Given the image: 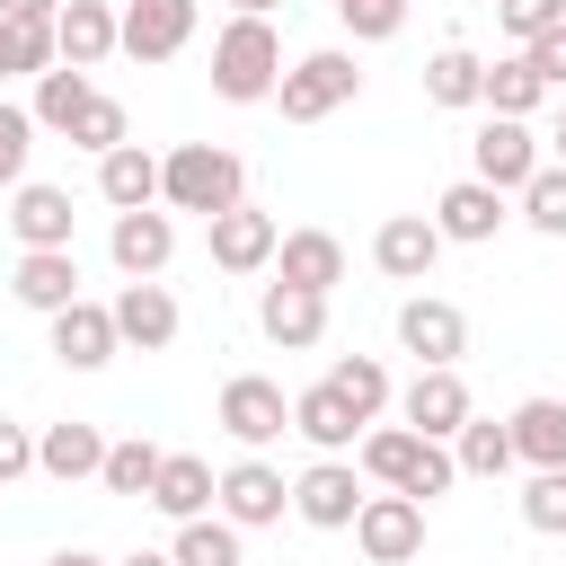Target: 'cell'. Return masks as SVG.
Returning <instances> with one entry per match:
<instances>
[{"label":"cell","mask_w":566,"mask_h":566,"mask_svg":"<svg viewBox=\"0 0 566 566\" xmlns=\"http://www.w3.org/2000/svg\"><path fill=\"white\" fill-rule=\"evenodd\" d=\"M195 0H124V53L133 62H177L195 44Z\"/></svg>","instance_id":"15"},{"label":"cell","mask_w":566,"mask_h":566,"mask_svg":"<svg viewBox=\"0 0 566 566\" xmlns=\"http://www.w3.org/2000/svg\"><path fill=\"white\" fill-rule=\"evenodd\" d=\"M398 416L416 424V433H433V442H451L469 416H478V398H469V380H460V363H416V380L398 389Z\"/></svg>","instance_id":"6"},{"label":"cell","mask_w":566,"mask_h":566,"mask_svg":"<svg viewBox=\"0 0 566 566\" xmlns=\"http://www.w3.org/2000/svg\"><path fill=\"white\" fill-rule=\"evenodd\" d=\"M106 310H115V336H124L133 354H159V345H177V301H168V283H159V274L124 283Z\"/></svg>","instance_id":"18"},{"label":"cell","mask_w":566,"mask_h":566,"mask_svg":"<svg viewBox=\"0 0 566 566\" xmlns=\"http://www.w3.org/2000/svg\"><path fill=\"white\" fill-rule=\"evenodd\" d=\"M354 88H363V71H354V53H301L292 71H283V88H274V106H283V124H327L336 106H354Z\"/></svg>","instance_id":"4"},{"label":"cell","mask_w":566,"mask_h":566,"mask_svg":"<svg viewBox=\"0 0 566 566\" xmlns=\"http://www.w3.org/2000/svg\"><path fill=\"white\" fill-rule=\"evenodd\" d=\"M522 522H531L539 539H566V469H531V486H522Z\"/></svg>","instance_id":"39"},{"label":"cell","mask_w":566,"mask_h":566,"mask_svg":"<svg viewBox=\"0 0 566 566\" xmlns=\"http://www.w3.org/2000/svg\"><path fill=\"white\" fill-rule=\"evenodd\" d=\"M230 9H239V18H265V9H274V0H230Z\"/></svg>","instance_id":"47"},{"label":"cell","mask_w":566,"mask_h":566,"mask_svg":"<svg viewBox=\"0 0 566 566\" xmlns=\"http://www.w3.org/2000/svg\"><path fill=\"white\" fill-rule=\"evenodd\" d=\"M504 424H513V460H531V469H566V398H522Z\"/></svg>","instance_id":"27"},{"label":"cell","mask_w":566,"mask_h":566,"mask_svg":"<svg viewBox=\"0 0 566 566\" xmlns=\"http://www.w3.org/2000/svg\"><path fill=\"white\" fill-rule=\"evenodd\" d=\"M469 177H486V186H504V195H522L531 177H539V142H531V124L522 115H486L478 124V142H469Z\"/></svg>","instance_id":"9"},{"label":"cell","mask_w":566,"mask_h":566,"mask_svg":"<svg viewBox=\"0 0 566 566\" xmlns=\"http://www.w3.org/2000/svg\"><path fill=\"white\" fill-rule=\"evenodd\" d=\"M354 451H363V478H380V486H398V495H416V504H433V495L460 486L451 442H433V433H416V424H371Z\"/></svg>","instance_id":"1"},{"label":"cell","mask_w":566,"mask_h":566,"mask_svg":"<svg viewBox=\"0 0 566 566\" xmlns=\"http://www.w3.org/2000/svg\"><path fill=\"white\" fill-rule=\"evenodd\" d=\"M53 44L71 71H97L106 53H124V9L115 0H62L53 9Z\"/></svg>","instance_id":"14"},{"label":"cell","mask_w":566,"mask_h":566,"mask_svg":"<svg viewBox=\"0 0 566 566\" xmlns=\"http://www.w3.org/2000/svg\"><path fill=\"white\" fill-rule=\"evenodd\" d=\"M53 62H62L53 18H9V9H0V80H44Z\"/></svg>","instance_id":"30"},{"label":"cell","mask_w":566,"mask_h":566,"mask_svg":"<svg viewBox=\"0 0 566 566\" xmlns=\"http://www.w3.org/2000/svg\"><path fill=\"white\" fill-rule=\"evenodd\" d=\"M168 557H177V566H248V557H239V522H230V513H195V522H177Z\"/></svg>","instance_id":"31"},{"label":"cell","mask_w":566,"mask_h":566,"mask_svg":"<svg viewBox=\"0 0 566 566\" xmlns=\"http://www.w3.org/2000/svg\"><path fill=\"white\" fill-rule=\"evenodd\" d=\"M115 9H124V0H115Z\"/></svg>","instance_id":"49"},{"label":"cell","mask_w":566,"mask_h":566,"mask_svg":"<svg viewBox=\"0 0 566 566\" xmlns=\"http://www.w3.org/2000/svg\"><path fill=\"white\" fill-rule=\"evenodd\" d=\"M522 221H531L539 239H566V159H557V168L539 159V177L522 186Z\"/></svg>","instance_id":"37"},{"label":"cell","mask_w":566,"mask_h":566,"mask_svg":"<svg viewBox=\"0 0 566 566\" xmlns=\"http://www.w3.org/2000/svg\"><path fill=\"white\" fill-rule=\"evenodd\" d=\"M44 566H106V557H97V548H53Z\"/></svg>","instance_id":"45"},{"label":"cell","mask_w":566,"mask_h":566,"mask_svg":"<svg viewBox=\"0 0 566 566\" xmlns=\"http://www.w3.org/2000/svg\"><path fill=\"white\" fill-rule=\"evenodd\" d=\"M522 53H531V71L548 80V97H566V27H548V35H531Z\"/></svg>","instance_id":"42"},{"label":"cell","mask_w":566,"mask_h":566,"mask_svg":"<svg viewBox=\"0 0 566 566\" xmlns=\"http://www.w3.org/2000/svg\"><path fill=\"white\" fill-rule=\"evenodd\" d=\"M35 469H44L53 486H80V478H97V469H106V433H97V424H80V416H62V424H44V433H35Z\"/></svg>","instance_id":"23"},{"label":"cell","mask_w":566,"mask_h":566,"mask_svg":"<svg viewBox=\"0 0 566 566\" xmlns=\"http://www.w3.org/2000/svg\"><path fill=\"white\" fill-rule=\"evenodd\" d=\"M433 230H442V239H460V248L495 239V230H504V186H486V177L442 186V195H433Z\"/></svg>","instance_id":"20"},{"label":"cell","mask_w":566,"mask_h":566,"mask_svg":"<svg viewBox=\"0 0 566 566\" xmlns=\"http://www.w3.org/2000/svg\"><path fill=\"white\" fill-rule=\"evenodd\" d=\"M27 469H35V433H27V424H9V416H0V486H18V478H27Z\"/></svg>","instance_id":"43"},{"label":"cell","mask_w":566,"mask_h":566,"mask_svg":"<svg viewBox=\"0 0 566 566\" xmlns=\"http://www.w3.org/2000/svg\"><path fill=\"white\" fill-rule=\"evenodd\" d=\"M159 203L168 212H230V203H248V159L239 150H221V142H177L168 159H159Z\"/></svg>","instance_id":"2"},{"label":"cell","mask_w":566,"mask_h":566,"mask_svg":"<svg viewBox=\"0 0 566 566\" xmlns=\"http://www.w3.org/2000/svg\"><path fill=\"white\" fill-rule=\"evenodd\" d=\"M203 230H212V265H221V274H256V265H274V248H283L274 212H256V203H230V212H212Z\"/></svg>","instance_id":"16"},{"label":"cell","mask_w":566,"mask_h":566,"mask_svg":"<svg viewBox=\"0 0 566 566\" xmlns=\"http://www.w3.org/2000/svg\"><path fill=\"white\" fill-rule=\"evenodd\" d=\"M88 97H97V88H88V71H71V62H53V71L35 80V124H44V133H71Z\"/></svg>","instance_id":"35"},{"label":"cell","mask_w":566,"mask_h":566,"mask_svg":"<svg viewBox=\"0 0 566 566\" xmlns=\"http://www.w3.org/2000/svg\"><path fill=\"white\" fill-rule=\"evenodd\" d=\"M256 327H265L283 354H310V345L327 336V292H301V283H265V301H256Z\"/></svg>","instance_id":"21"},{"label":"cell","mask_w":566,"mask_h":566,"mask_svg":"<svg viewBox=\"0 0 566 566\" xmlns=\"http://www.w3.org/2000/svg\"><path fill=\"white\" fill-rule=\"evenodd\" d=\"M292 513H301L310 531H354V513H363V478H354V460H345V451H318V460L292 478Z\"/></svg>","instance_id":"8"},{"label":"cell","mask_w":566,"mask_h":566,"mask_svg":"<svg viewBox=\"0 0 566 566\" xmlns=\"http://www.w3.org/2000/svg\"><path fill=\"white\" fill-rule=\"evenodd\" d=\"M106 256H115V274H124V283H142V274H168V256H177V221H168L159 203H142V212H115V230H106Z\"/></svg>","instance_id":"11"},{"label":"cell","mask_w":566,"mask_h":566,"mask_svg":"<svg viewBox=\"0 0 566 566\" xmlns=\"http://www.w3.org/2000/svg\"><path fill=\"white\" fill-rule=\"evenodd\" d=\"M159 460H168V451H159V442H142V433H133V442H106V469H97V486H106V495H150Z\"/></svg>","instance_id":"36"},{"label":"cell","mask_w":566,"mask_h":566,"mask_svg":"<svg viewBox=\"0 0 566 566\" xmlns=\"http://www.w3.org/2000/svg\"><path fill=\"white\" fill-rule=\"evenodd\" d=\"M274 88H283V35H274V18H230L212 35V97L256 106Z\"/></svg>","instance_id":"3"},{"label":"cell","mask_w":566,"mask_h":566,"mask_svg":"<svg viewBox=\"0 0 566 566\" xmlns=\"http://www.w3.org/2000/svg\"><path fill=\"white\" fill-rule=\"evenodd\" d=\"M9 230H18V248H71V195L62 186H9Z\"/></svg>","instance_id":"25"},{"label":"cell","mask_w":566,"mask_h":566,"mask_svg":"<svg viewBox=\"0 0 566 566\" xmlns=\"http://www.w3.org/2000/svg\"><path fill=\"white\" fill-rule=\"evenodd\" d=\"M451 460H460V478H504V469H513V424L469 416V424L451 433Z\"/></svg>","instance_id":"33"},{"label":"cell","mask_w":566,"mask_h":566,"mask_svg":"<svg viewBox=\"0 0 566 566\" xmlns=\"http://www.w3.org/2000/svg\"><path fill=\"white\" fill-rule=\"evenodd\" d=\"M212 495H221V478H212V460H195V451H168L142 504H159L168 522H195V513H212Z\"/></svg>","instance_id":"24"},{"label":"cell","mask_w":566,"mask_h":566,"mask_svg":"<svg viewBox=\"0 0 566 566\" xmlns=\"http://www.w3.org/2000/svg\"><path fill=\"white\" fill-rule=\"evenodd\" d=\"M115 566H177L168 548H133V557H115Z\"/></svg>","instance_id":"46"},{"label":"cell","mask_w":566,"mask_h":566,"mask_svg":"<svg viewBox=\"0 0 566 566\" xmlns=\"http://www.w3.org/2000/svg\"><path fill=\"white\" fill-rule=\"evenodd\" d=\"M53 354H62L71 371H106V363L124 354L115 310H106V301H71V310H53Z\"/></svg>","instance_id":"19"},{"label":"cell","mask_w":566,"mask_h":566,"mask_svg":"<svg viewBox=\"0 0 566 566\" xmlns=\"http://www.w3.org/2000/svg\"><path fill=\"white\" fill-rule=\"evenodd\" d=\"M35 133H44V124H35V106H9V97H0V195H9V186H27Z\"/></svg>","instance_id":"38"},{"label":"cell","mask_w":566,"mask_h":566,"mask_svg":"<svg viewBox=\"0 0 566 566\" xmlns=\"http://www.w3.org/2000/svg\"><path fill=\"white\" fill-rule=\"evenodd\" d=\"M221 433H230L239 451H265V442L292 433V398H283L265 371H239V380H221Z\"/></svg>","instance_id":"7"},{"label":"cell","mask_w":566,"mask_h":566,"mask_svg":"<svg viewBox=\"0 0 566 566\" xmlns=\"http://www.w3.org/2000/svg\"><path fill=\"white\" fill-rule=\"evenodd\" d=\"M292 433H301L310 451H354V442H363V416L318 380V389H301V398H292Z\"/></svg>","instance_id":"26"},{"label":"cell","mask_w":566,"mask_h":566,"mask_svg":"<svg viewBox=\"0 0 566 566\" xmlns=\"http://www.w3.org/2000/svg\"><path fill=\"white\" fill-rule=\"evenodd\" d=\"M548 97V80L531 71V53H504V62H486V115H531Z\"/></svg>","instance_id":"34"},{"label":"cell","mask_w":566,"mask_h":566,"mask_svg":"<svg viewBox=\"0 0 566 566\" xmlns=\"http://www.w3.org/2000/svg\"><path fill=\"white\" fill-rule=\"evenodd\" d=\"M557 159H566V115H557Z\"/></svg>","instance_id":"48"},{"label":"cell","mask_w":566,"mask_h":566,"mask_svg":"<svg viewBox=\"0 0 566 566\" xmlns=\"http://www.w3.org/2000/svg\"><path fill=\"white\" fill-rule=\"evenodd\" d=\"M398 345H407L416 363H460V354H469V310L442 301V292H416V301L398 310Z\"/></svg>","instance_id":"13"},{"label":"cell","mask_w":566,"mask_h":566,"mask_svg":"<svg viewBox=\"0 0 566 566\" xmlns=\"http://www.w3.org/2000/svg\"><path fill=\"white\" fill-rule=\"evenodd\" d=\"M424 106H486V62L469 53V44H442L433 62H424Z\"/></svg>","instance_id":"28"},{"label":"cell","mask_w":566,"mask_h":566,"mask_svg":"<svg viewBox=\"0 0 566 566\" xmlns=\"http://www.w3.org/2000/svg\"><path fill=\"white\" fill-rule=\"evenodd\" d=\"M442 248H451V239L433 230V212H389V221L371 230V265H380L389 283H424Z\"/></svg>","instance_id":"12"},{"label":"cell","mask_w":566,"mask_h":566,"mask_svg":"<svg viewBox=\"0 0 566 566\" xmlns=\"http://www.w3.org/2000/svg\"><path fill=\"white\" fill-rule=\"evenodd\" d=\"M274 283L336 292V283H345V239H336V230H283V248H274Z\"/></svg>","instance_id":"22"},{"label":"cell","mask_w":566,"mask_h":566,"mask_svg":"<svg viewBox=\"0 0 566 566\" xmlns=\"http://www.w3.org/2000/svg\"><path fill=\"white\" fill-rule=\"evenodd\" d=\"M212 504H221L239 531H265V522H283L292 478H283L274 460H256V451H248V460H230V469H221V495H212Z\"/></svg>","instance_id":"10"},{"label":"cell","mask_w":566,"mask_h":566,"mask_svg":"<svg viewBox=\"0 0 566 566\" xmlns=\"http://www.w3.org/2000/svg\"><path fill=\"white\" fill-rule=\"evenodd\" d=\"M9 292H18L35 318L71 310V301H80V248H18V274H9Z\"/></svg>","instance_id":"17"},{"label":"cell","mask_w":566,"mask_h":566,"mask_svg":"<svg viewBox=\"0 0 566 566\" xmlns=\"http://www.w3.org/2000/svg\"><path fill=\"white\" fill-rule=\"evenodd\" d=\"M0 9H9V18H53L62 0H0Z\"/></svg>","instance_id":"44"},{"label":"cell","mask_w":566,"mask_h":566,"mask_svg":"<svg viewBox=\"0 0 566 566\" xmlns=\"http://www.w3.org/2000/svg\"><path fill=\"white\" fill-rule=\"evenodd\" d=\"M354 548H363L371 566H407V557H424V504L398 495V486L363 495V513H354Z\"/></svg>","instance_id":"5"},{"label":"cell","mask_w":566,"mask_h":566,"mask_svg":"<svg viewBox=\"0 0 566 566\" xmlns=\"http://www.w3.org/2000/svg\"><path fill=\"white\" fill-rule=\"evenodd\" d=\"M97 195H106L115 212H142V203H159V159H150L142 142L106 150V159H97Z\"/></svg>","instance_id":"29"},{"label":"cell","mask_w":566,"mask_h":566,"mask_svg":"<svg viewBox=\"0 0 566 566\" xmlns=\"http://www.w3.org/2000/svg\"><path fill=\"white\" fill-rule=\"evenodd\" d=\"M495 18H504V35H513V44H531V35L566 27V0H495Z\"/></svg>","instance_id":"41"},{"label":"cell","mask_w":566,"mask_h":566,"mask_svg":"<svg viewBox=\"0 0 566 566\" xmlns=\"http://www.w3.org/2000/svg\"><path fill=\"white\" fill-rule=\"evenodd\" d=\"M327 389H336V398H345V407H354L363 424H380V407L398 398V389H389V363H380V354H345V363L327 371Z\"/></svg>","instance_id":"32"},{"label":"cell","mask_w":566,"mask_h":566,"mask_svg":"<svg viewBox=\"0 0 566 566\" xmlns=\"http://www.w3.org/2000/svg\"><path fill=\"white\" fill-rule=\"evenodd\" d=\"M71 142H80V150H97V159H106V150H124V142H133V124H124V106H115V97H106V88H97V97H88V106H80V124H71Z\"/></svg>","instance_id":"40"}]
</instances>
